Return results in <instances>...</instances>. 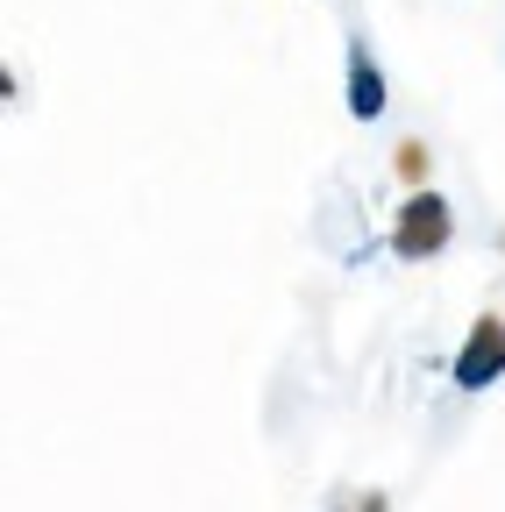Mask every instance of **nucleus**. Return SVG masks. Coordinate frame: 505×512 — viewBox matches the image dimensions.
<instances>
[{
  "instance_id": "1",
  "label": "nucleus",
  "mask_w": 505,
  "mask_h": 512,
  "mask_svg": "<svg viewBox=\"0 0 505 512\" xmlns=\"http://www.w3.org/2000/svg\"><path fill=\"white\" fill-rule=\"evenodd\" d=\"M449 235H456V214H449V200L441 192H406L399 200V214H392V256H406V264H427V256H441L449 249Z\"/></svg>"
},
{
  "instance_id": "2",
  "label": "nucleus",
  "mask_w": 505,
  "mask_h": 512,
  "mask_svg": "<svg viewBox=\"0 0 505 512\" xmlns=\"http://www.w3.org/2000/svg\"><path fill=\"white\" fill-rule=\"evenodd\" d=\"M498 377H505V320L477 313L463 349H456V384H463V392H484V384H498Z\"/></svg>"
},
{
  "instance_id": "3",
  "label": "nucleus",
  "mask_w": 505,
  "mask_h": 512,
  "mask_svg": "<svg viewBox=\"0 0 505 512\" xmlns=\"http://www.w3.org/2000/svg\"><path fill=\"white\" fill-rule=\"evenodd\" d=\"M349 114H356V121H377V114H385V72L370 64L363 43L349 50Z\"/></svg>"
},
{
  "instance_id": "4",
  "label": "nucleus",
  "mask_w": 505,
  "mask_h": 512,
  "mask_svg": "<svg viewBox=\"0 0 505 512\" xmlns=\"http://www.w3.org/2000/svg\"><path fill=\"white\" fill-rule=\"evenodd\" d=\"M427 164H434V157H427V143H399V150H392V178H399L406 192H420V185H427Z\"/></svg>"
},
{
  "instance_id": "5",
  "label": "nucleus",
  "mask_w": 505,
  "mask_h": 512,
  "mask_svg": "<svg viewBox=\"0 0 505 512\" xmlns=\"http://www.w3.org/2000/svg\"><path fill=\"white\" fill-rule=\"evenodd\" d=\"M335 512H385V498H356V505H349V498H342V505H335Z\"/></svg>"
},
{
  "instance_id": "6",
  "label": "nucleus",
  "mask_w": 505,
  "mask_h": 512,
  "mask_svg": "<svg viewBox=\"0 0 505 512\" xmlns=\"http://www.w3.org/2000/svg\"><path fill=\"white\" fill-rule=\"evenodd\" d=\"M498 249H505V235H498Z\"/></svg>"
}]
</instances>
